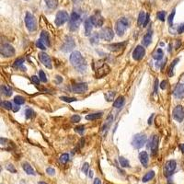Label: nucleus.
Wrapping results in <instances>:
<instances>
[{
	"label": "nucleus",
	"mask_w": 184,
	"mask_h": 184,
	"mask_svg": "<svg viewBox=\"0 0 184 184\" xmlns=\"http://www.w3.org/2000/svg\"><path fill=\"white\" fill-rule=\"evenodd\" d=\"M87 90V83H77L72 86V91L74 93L81 94V93H85Z\"/></svg>",
	"instance_id": "obj_15"
},
{
	"label": "nucleus",
	"mask_w": 184,
	"mask_h": 184,
	"mask_svg": "<svg viewBox=\"0 0 184 184\" xmlns=\"http://www.w3.org/2000/svg\"><path fill=\"white\" fill-rule=\"evenodd\" d=\"M56 79H57L58 82H62V81H63V79H62L61 77H56Z\"/></svg>",
	"instance_id": "obj_58"
},
{
	"label": "nucleus",
	"mask_w": 184,
	"mask_h": 184,
	"mask_svg": "<svg viewBox=\"0 0 184 184\" xmlns=\"http://www.w3.org/2000/svg\"><path fill=\"white\" fill-rule=\"evenodd\" d=\"M179 45H180V42L178 41V43H176V49H178L179 47Z\"/></svg>",
	"instance_id": "obj_60"
},
{
	"label": "nucleus",
	"mask_w": 184,
	"mask_h": 184,
	"mask_svg": "<svg viewBox=\"0 0 184 184\" xmlns=\"http://www.w3.org/2000/svg\"><path fill=\"white\" fill-rule=\"evenodd\" d=\"M113 36H114V33H113V30L110 29V28H104L100 33V37L101 39H103L104 41H110L113 39Z\"/></svg>",
	"instance_id": "obj_12"
},
{
	"label": "nucleus",
	"mask_w": 184,
	"mask_h": 184,
	"mask_svg": "<svg viewBox=\"0 0 184 184\" xmlns=\"http://www.w3.org/2000/svg\"><path fill=\"white\" fill-rule=\"evenodd\" d=\"M36 46L38 47V48H40L41 50H45L46 48H45V44L41 41V40H38L36 42Z\"/></svg>",
	"instance_id": "obj_45"
},
{
	"label": "nucleus",
	"mask_w": 184,
	"mask_h": 184,
	"mask_svg": "<svg viewBox=\"0 0 184 184\" xmlns=\"http://www.w3.org/2000/svg\"><path fill=\"white\" fill-rule=\"evenodd\" d=\"M157 18L160 21H165V17H166V12L165 11H159V12H157Z\"/></svg>",
	"instance_id": "obj_42"
},
{
	"label": "nucleus",
	"mask_w": 184,
	"mask_h": 184,
	"mask_svg": "<svg viewBox=\"0 0 184 184\" xmlns=\"http://www.w3.org/2000/svg\"><path fill=\"white\" fill-rule=\"evenodd\" d=\"M70 62L74 66L77 67V69L78 71L86 69V62H85V60H84V58L82 56V54L78 51H75V52H73L71 53Z\"/></svg>",
	"instance_id": "obj_1"
},
{
	"label": "nucleus",
	"mask_w": 184,
	"mask_h": 184,
	"mask_svg": "<svg viewBox=\"0 0 184 184\" xmlns=\"http://www.w3.org/2000/svg\"><path fill=\"white\" fill-rule=\"evenodd\" d=\"M30 79H31V82L34 83V84L37 85V86L40 84V78H38L36 76H32V77L30 78Z\"/></svg>",
	"instance_id": "obj_48"
},
{
	"label": "nucleus",
	"mask_w": 184,
	"mask_h": 184,
	"mask_svg": "<svg viewBox=\"0 0 184 184\" xmlns=\"http://www.w3.org/2000/svg\"><path fill=\"white\" fill-rule=\"evenodd\" d=\"M144 53H145L144 48L141 45H138L133 52V58L136 61H140L144 56Z\"/></svg>",
	"instance_id": "obj_17"
},
{
	"label": "nucleus",
	"mask_w": 184,
	"mask_h": 184,
	"mask_svg": "<svg viewBox=\"0 0 184 184\" xmlns=\"http://www.w3.org/2000/svg\"><path fill=\"white\" fill-rule=\"evenodd\" d=\"M46 172H47V174L50 175V176H53V175L55 174L54 169H52V168H48V169L46 170Z\"/></svg>",
	"instance_id": "obj_50"
},
{
	"label": "nucleus",
	"mask_w": 184,
	"mask_h": 184,
	"mask_svg": "<svg viewBox=\"0 0 184 184\" xmlns=\"http://www.w3.org/2000/svg\"><path fill=\"white\" fill-rule=\"evenodd\" d=\"M1 91H2V94L4 96H7V97H9L12 95V89L10 87L8 86H2L1 87Z\"/></svg>",
	"instance_id": "obj_26"
},
{
	"label": "nucleus",
	"mask_w": 184,
	"mask_h": 184,
	"mask_svg": "<svg viewBox=\"0 0 184 184\" xmlns=\"http://www.w3.org/2000/svg\"><path fill=\"white\" fill-rule=\"evenodd\" d=\"M1 106H2L4 109H12V108H13L12 104H11L9 101H8V100L2 101V102H1Z\"/></svg>",
	"instance_id": "obj_38"
},
{
	"label": "nucleus",
	"mask_w": 184,
	"mask_h": 184,
	"mask_svg": "<svg viewBox=\"0 0 184 184\" xmlns=\"http://www.w3.org/2000/svg\"><path fill=\"white\" fill-rule=\"evenodd\" d=\"M146 141H147V136L144 134H137L134 136L132 144L135 148L139 149L144 145Z\"/></svg>",
	"instance_id": "obj_4"
},
{
	"label": "nucleus",
	"mask_w": 184,
	"mask_h": 184,
	"mask_svg": "<svg viewBox=\"0 0 184 184\" xmlns=\"http://www.w3.org/2000/svg\"><path fill=\"white\" fill-rule=\"evenodd\" d=\"M90 18H91V21L93 23V25L96 27H101L104 23V17L101 16L100 11L96 12L93 16H91Z\"/></svg>",
	"instance_id": "obj_14"
},
{
	"label": "nucleus",
	"mask_w": 184,
	"mask_h": 184,
	"mask_svg": "<svg viewBox=\"0 0 184 184\" xmlns=\"http://www.w3.org/2000/svg\"><path fill=\"white\" fill-rule=\"evenodd\" d=\"M173 94L178 99H183L184 98V84H178L176 87L174 88Z\"/></svg>",
	"instance_id": "obj_18"
},
{
	"label": "nucleus",
	"mask_w": 184,
	"mask_h": 184,
	"mask_svg": "<svg viewBox=\"0 0 184 184\" xmlns=\"http://www.w3.org/2000/svg\"><path fill=\"white\" fill-rule=\"evenodd\" d=\"M40 40L46 45V46H50L51 43H50V35L47 31L45 30H43L42 33H41V38Z\"/></svg>",
	"instance_id": "obj_23"
},
{
	"label": "nucleus",
	"mask_w": 184,
	"mask_h": 184,
	"mask_svg": "<svg viewBox=\"0 0 184 184\" xmlns=\"http://www.w3.org/2000/svg\"><path fill=\"white\" fill-rule=\"evenodd\" d=\"M75 131L78 132V133L80 134V135H83V133H84V131H85V127H84L83 125H79V126H78V127L75 128Z\"/></svg>",
	"instance_id": "obj_46"
},
{
	"label": "nucleus",
	"mask_w": 184,
	"mask_h": 184,
	"mask_svg": "<svg viewBox=\"0 0 184 184\" xmlns=\"http://www.w3.org/2000/svg\"><path fill=\"white\" fill-rule=\"evenodd\" d=\"M59 160H60L61 163H63V164H66V163L68 162V160H69V155L66 154V153L61 155V157H59Z\"/></svg>",
	"instance_id": "obj_37"
},
{
	"label": "nucleus",
	"mask_w": 184,
	"mask_h": 184,
	"mask_svg": "<svg viewBox=\"0 0 184 184\" xmlns=\"http://www.w3.org/2000/svg\"><path fill=\"white\" fill-rule=\"evenodd\" d=\"M126 45V43L123 42V43H113V44H110L108 46V48L113 51V52H118L120 50H122L124 48V46Z\"/></svg>",
	"instance_id": "obj_22"
},
{
	"label": "nucleus",
	"mask_w": 184,
	"mask_h": 184,
	"mask_svg": "<svg viewBox=\"0 0 184 184\" xmlns=\"http://www.w3.org/2000/svg\"><path fill=\"white\" fill-rule=\"evenodd\" d=\"M139 160L142 163V165L144 167H147L148 165V161H149V156L145 151H143L139 154Z\"/></svg>",
	"instance_id": "obj_19"
},
{
	"label": "nucleus",
	"mask_w": 184,
	"mask_h": 184,
	"mask_svg": "<svg viewBox=\"0 0 184 184\" xmlns=\"http://www.w3.org/2000/svg\"><path fill=\"white\" fill-rule=\"evenodd\" d=\"M0 52H1V54L4 57H12L15 55L16 51L13 48V46H11L8 43H5L0 48Z\"/></svg>",
	"instance_id": "obj_7"
},
{
	"label": "nucleus",
	"mask_w": 184,
	"mask_h": 184,
	"mask_svg": "<svg viewBox=\"0 0 184 184\" xmlns=\"http://www.w3.org/2000/svg\"><path fill=\"white\" fill-rule=\"evenodd\" d=\"M93 23L91 21V18H87L86 21H85V34L87 36H89L91 34L92 31V28H93Z\"/></svg>",
	"instance_id": "obj_21"
},
{
	"label": "nucleus",
	"mask_w": 184,
	"mask_h": 184,
	"mask_svg": "<svg viewBox=\"0 0 184 184\" xmlns=\"http://www.w3.org/2000/svg\"><path fill=\"white\" fill-rule=\"evenodd\" d=\"M90 43H99V35L97 33H94L90 37Z\"/></svg>",
	"instance_id": "obj_41"
},
{
	"label": "nucleus",
	"mask_w": 184,
	"mask_h": 184,
	"mask_svg": "<svg viewBox=\"0 0 184 184\" xmlns=\"http://www.w3.org/2000/svg\"><path fill=\"white\" fill-rule=\"evenodd\" d=\"M154 177H155V171H154V170H150V171H148V172H147V173L143 177L142 181H143L144 183H145V182H147V181H149V180L153 179Z\"/></svg>",
	"instance_id": "obj_25"
},
{
	"label": "nucleus",
	"mask_w": 184,
	"mask_h": 184,
	"mask_svg": "<svg viewBox=\"0 0 184 184\" xmlns=\"http://www.w3.org/2000/svg\"><path fill=\"white\" fill-rule=\"evenodd\" d=\"M102 113H91V114H88L86 116V119L88 120V121H94L96 119H100L101 116H102Z\"/></svg>",
	"instance_id": "obj_28"
},
{
	"label": "nucleus",
	"mask_w": 184,
	"mask_h": 184,
	"mask_svg": "<svg viewBox=\"0 0 184 184\" xmlns=\"http://www.w3.org/2000/svg\"><path fill=\"white\" fill-rule=\"evenodd\" d=\"M24 58H18V59H17L16 61H15V63H14V65H13V66L14 67H16V68H21V69H24L25 71H26V68L23 66V63H24Z\"/></svg>",
	"instance_id": "obj_27"
},
{
	"label": "nucleus",
	"mask_w": 184,
	"mask_h": 184,
	"mask_svg": "<svg viewBox=\"0 0 184 184\" xmlns=\"http://www.w3.org/2000/svg\"><path fill=\"white\" fill-rule=\"evenodd\" d=\"M152 118H153V115H152V116L149 118V121H148V123H149V124H151V123H152Z\"/></svg>",
	"instance_id": "obj_61"
},
{
	"label": "nucleus",
	"mask_w": 184,
	"mask_h": 184,
	"mask_svg": "<svg viewBox=\"0 0 184 184\" xmlns=\"http://www.w3.org/2000/svg\"><path fill=\"white\" fill-rule=\"evenodd\" d=\"M38 184H47V183H46V182H44V181H40Z\"/></svg>",
	"instance_id": "obj_62"
},
{
	"label": "nucleus",
	"mask_w": 184,
	"mask_h": 184,
	"mask_svg": "<svg viewBox=\"0 0 184 184\" xmlns=\"http://www.w3.org/2000/svg\"><path fill=\"white\" fill-rule=\"evenodd\" d=\"M80 22H81L80 15L76 11H73V13L71 14V17H70V20H69V29H70V30L76 31L79 28Z\"/></svg>",
	"instance_id": "obj_2"
},
{
	"label": "nucleus",
	"mask_w": 184,
	"mask_h": 184,
	"mask_svg": "<svg viewBox=\"0 0 184 184\" xmlns=\"http://www.w3.org/2000/svg\"><path fill=\"white\" fill-rule=\"evenodd\" d=\"M18 109H20V107H18V105H17V104L15 106H13V108H12V110L14 113H17Z\"/></svg>",
	"instance_id": "obj_55"
},
{
	"label": "nucleus",
	"mask_w": 184,
	"mask_h": 184,
	"mask_svg": "<svg viewBox=\"0 0 184 184\" xmlns=\"http://www.w3.org/2000/svg\"><path fill=\"white\" fill-rule=\"evenodd\" d=\"M119 162H120V164H121V166L122 168H130V164H129V161L126 158H124L122 157H119Z\"/></svg>",
	"instance_id": "obj_33"
},
{
	"label": "nucleus",
	"mask_w": 184,
	"mask_h": 184,
	"mask_svg": "<svg viewBox=\"0 0 184 184\" xmlns=\"http://www.w3.org/2000/svg\"><path fill=\"white\" fill-rule=\"evenodd\" d=\"M92 177H93V171L90 170L89 171V178H92Z\"/></svg>",
	"instance_id": "obj_59"
},
{
	"label": "nucleus",
	"mask_w": 184,
	"mask_h": 184,
	"mask_svg": "<svg viewBox=\"0 0 184 184\" xmlns=\"http://www.w3.org/2000/svg\"><path fill=\"white\" fill-rule=\"evenodd\" d=\"M22 168H23L24 171H25L28 175H32V176H35V175H36V173H35L33 168L31 167V166H30L29 163L24 162V163L22 164Z\"/></svg>",
	"instance_id": "obj_24"
},
{
	"label": "nucleus",
	"mask_w": 184,
	"mask_h": 184,
	"mask_svg": "<svg viewBox=\"0 0 184 184\" xmlns=\"http://www.w3.org/2000/svg\"><path fill=\"white\" fill-rule=\"evenodd\" d=\"M25 115H26L27 119H31L35 116V113H34V110L31 109H27L26 112H25Z\"/></svg>",
	"instance_id": "obj_36"
},
{
	"label": "nucleus",
	"mask_w": 184,
	"mask_h": 184,
	"mask_svg": "<svg viewBox=\"0 0 184 184\" xmlns=\"http://www.w3.org/2000/svg\"><path fill=\"white\" fill-rule=\"evenodd\" d=\"M160 88H162V89H166V88H167V81L164 80V81H162V82L160 83Z\"/></svg>",
	"instance_id": "obj_53"
},
{
	"label": "nucleus",
	"mask_w": 184,
	"mask_h": 184,
	"mask_svg": "<svg viewBox=\"0 0 184 184\" xmlns=\"http://www.w3.org/2000/svg\"><path fill=\"white\" fill-rule=\"evenodd\" d=\"M76 43H75V41L72 38L71 36H66L65 37V43L64 44L62 45L61 47V50L65 52H70L73 50V48L75 47Z\"/></svg>",
	"instance_id": "obj_9"
},
{
	"label": "nucleus",
	"mask_w": 184,
	"mask_h": 184,
	"mask_svg": "<svg viewBox=\"0 0 184 184\" xmlns=\"http://www.w3.org/2000/svg\"><path fill=\"white\" fill-rule=\"evenodd\" d=\"M109 73V67L108 65L106 64H103L100 67H99L97 70H96V73H95V76L97 78H101L105 76H107L108 74Z\"/></svg>",
	"instance_id": "obj_16"
},
{
	"label": "nucleus",
	"mask_w": 184,
	"mask_h": 184,
	"mask_svg": "<svg viewBox=\"0 0 184 184\" xmlns=\"http://www.w3.org/2000/svg\"><path fill=\"white\" fill-rule=\"evenodd\" d=\"M69 20H70V17L68 16V13L65 10H61L57 13L56 17H55V24L57 26H62Z\"/></svg>",
	"instance_id": "obj_6"
},
{
	"label": "nucleus",
	"mask_w": 184,
	"mask_h": 184,
	"mask_svg": "<svg viewBox=\"0 0 184 184\" xmlns=\"http://www.w3.org/2000/svg\"><path fill=\"white\" fill-rule=\"evenodd\" d=\"M25 24L29 31H34L37 29V22L36 18L31 13H27L25 17Z\"/></svg>",
	"instance_id": "obj_5"
},
{
	"label": "nucleus",
	"mask_w": 184,
	"mask_h": 184,
	"mask_svg": "<svg viewBox=\"0 0 184 184\" xmlns=\"http://www.w3.org/2000/svg\"><path fill=\"white\" fill-rule=\"evenodd\" d=\"M175 9H173L172 10V12L170 14V16H169V18H168V21H169V24H170V27H172V25H173V20H174V16H175Z\"/></svg>",
	"instance_id": "obj_40"
},
{
	"label": "nucleus",
	"mask_w": 184,
	"mask_h": 184,
	"mask_svg": "<svg viewBox=\"0 0 184 184\" xmlns=\"http://www.w3.org/2000/svg\"><path fill=\"white\" fill-rule=\"evenodd\" d=\"M152 35H153L152 30H149L148 32H147V33L144 36L142 43H143V44H144V46H149V45H150V43H152Z\"/></svg>",
	"instance_id": "obj_20"
},
{
	"label": "nucleus",
	"mask_w": 184,
	"mask_h": 184,
	"mask_svg": "<svg viewBox=\"0 0 184 184\" xmlns=\"http://www.w3.org/2000/svg\"><path fill=\"white\" fill-rule=\"evenodd\" d=\"M177 167V163L175 160H170L166 163L165 168H164V173L166 177H170L173 174Z\"/></svg>",
	"instance_id": "obj_8"
},
{
	"label": "nucleus",
	"mask_w": 184,
	"mask_h": 184,
	"mask_svg": "<svg viewBox=\"0 0 184 184\" xmlns=\"http://www.w3.org/2000/svg\"><path fill=\"white\" fill-rule=\"evenodd\" d=\"M39 78H40V80H41V81H43V82H44V83L47 82V78H46L45 73H44L43 71H42V70L39 72Z\"/></svg>",
	"instance_id": "obj_43"
},
{
	"label": "nucleus",
	"mask_w": 184,
	"mask_h": 184,
	"mask_svg": "<svg viewBox=\"0 0 184 184\" xmlns=\"http://www.w3.org/2000/svg\"><path fill=\"white\" fill-rule=\"evenodd\" d=\"M163 55H164L163 51L161 49H157L156 51V52H154V54H153V58L155 60H160L163 58Z\"/></svg>",
	"instance_id": "obj_32"
},
{
	"label": "nucleus",
	"mask_w": 184,
	"mask_h": 184,
	"mask_svg": "<svg viewBox=\"0 0 184 184\" xmlns=\"http://www.w3.org/2000/svg\"><path fill=\"white\" fill-rule=\"evenodd\" d=\"M183 32H184V23L180 24V25L179 26V28H178V33L181 34V33H183Z\"/></svg>",
	"instance_id": "obj_51"
},
{
	"label": "nucleus",
	"mask_w": 184,
	"mask_h": 184,
	"mask_svg": "<svg viewBox=\"0 0 184 184\" xmlns=\"http://www.w3.org/2000/svg\"><path fill=\"white\" fill-rule=\"evenodd\" d=\"M157 147H158V137L157 135H153L151 139L148 141V144H147V148L151 149L152 156L157 154Z\"/></svg>",
	"instance_id": "obj_10"
},
{
	"label": "nucleus",
	"mask_w": 184,
	"mask_h": 184,
	"mask_svg": "<svg viewBox=\"0 0 184 184\" xmlns=\"http://www.w3.org/2000/svg\"><path fill=\"white\" fill-rule=\"evenodd\" d=\"M39 59L42 62L43 65H44L47 68L51 69L52 67V59L50 58L49 55L44 52H41L39 53Z\"/></svg>",
	"instance_id": "obj_13"
},
{
	"label": "nucleus",
	"mask_w": 184,
	"mask_h": 184,
	"mask_svg": "<svg viewBox=\"0 0 184 184\" xmlns=\"http://www.w3.org/2000/svg\"><path fill=\"white\" fill-rule=\"evenodd\" d=\"M157 85H158V80L156 79V81H155V87H154V92H155V93H157Z\"/></svg>",
	"instance_id": "obj_54"
},
{
	"label": "nucleus",
	"mask_w": 184,
	"mask_h": 184,
	"mask_svg": "<svg viewBox=\"0 0 184 184\" xmlns=\"http://www.w3.org/2000/svg\"><path fill=\"white\" fill-rule=\"evenodd\" d=\"M123 104H124V98H123L122 96H121V97H118V99L114 101V103H113V107L119 109V108L122 107Z\"/></svg>",
	"instance_id": "obj_29"
},
{
	"label": "nucleus",
	"mask_w": 184,
	"mask_h": 184,
	"mask_svg": "<svg viewBox=\"0 0 184 184\" xmlns=\"http://www.w3.org/2000/svg\"><path fill=\"white\" fill-rule=\"evenodd\" d=\"M6 169L8 171H9L10 173H17V170L15 168V166H13L12 164H8L6 166Z\"/></svg>",
	"instance_id": "obj_39"
},
{
	"label": "nucleus",
	"mask_w": 184,
	"mask_h": 184,
	"mask_svg": "<svg viewBox=\"0 0 184 184\" xmlns=\"http://www.w3.org/2000/svg\"><path fill=\"white\" fill-rule=\"evenodd\" d=\"M14 102L17 105H21L25 103V99L22 96H16L14 98Z\"/></svg>",
	"instance_id": "obj_34"
},
{
	"label": "nucleus",
	"mask_w": 184,
	"mask_h": 184,
	"mask_svg": "<svg viewBox=\"0 0 184 184\" xmlns=\"http://www.w3.org/2000/svg\"><path fill=\"white\" fill-rule=\"evenodd\" d=\"M46 2V5L49 8L51 9H53L57 7V4H58V1L57 0H44Z\"/></svg>",
	"instance_id": "obj_30"
},
{
	"label": "nucleus",
	"mask_w": 184,
	"mask_h": 184,
	"mask_svg": "<svg viewBox=\"0 0 184 184\" xmlns=\"http://www.w3.org/2000/svg\"><path fill=\"white\" fill-rule=\"evenodd\" d=\"M93 184H101V181H100V179H94V182H93Z\"/></svg>",
	"instance_id": "obj_56"
},
{
	"label": "nucleus",
	"mask_w": 184,
	"mask_h": 184,
	"mask_svg": "<svg viewBox=\"0 0 184 184\" xmlns=\"http://www.w3.org/2000/svg\"><path fill=\"white\" fill-rule=\"evenodd\" d=\"M173 118L179 122H181L184 119V109L182 106L180 105H178L174 108L173 109Z\"/></svg>",
	"instance_id": "obj_11"
},
{
	"label": "nucleus",
	"mask_w": 184,
	"mask_h": 184,
	"mask_svg": "<svg viewBox=\"0 0 184 184\" xmlns=\"http://www.w3.org/2000/svg\"><path fill=\"white\" fill-rule=\"evenodd\" d=\"M88 169H89V164L88 163H85L82 167V171L87 175L88 173Z\"/></svg>",
	"instance_id": "obj_47"
},
{
	"label": "nucleus",
	"mask_w": 184,
	"mask_h": 184,
	"mask_svg": "<svg viewBox=\"0 0 184 184\" xmlns=\"http://www.w3.org/2000/svg\"><path fill=\"white\" fill-rule=\"evenodd\" d=\"M60 100H62L63 101H65V102H73V101L77 100L76 98H70V97H60Z\"/></svg>",
	"instance_id": "obj_44"
},
{
	"label": "nucleus",
	"mask_w": 184,
	"mask_h": 184,
	"mask_svg": "<svg viewBox=\"0 0 184 184\" xmlns=\"http://www.w3.org/2000/svg\"><path fill=\"white\" fill-rule=\"evenodd\" d=\"M129 26V21L126 17H121L115 24V30L118 36H122Z\"/></svg>",
	"instance_id": "obj_3"
},
{
	"label": "nucleus",
	"mask_w": 184,
	"mask_h": 184,
	"mask_svg": "<svg viewBox=\"0 0 184 184\" xmlns=\"http://www.w3.org/2000/svg\"><path fill=\"white\" fill-rule=\"evenodd\" d=\"M178 62H179V59L177 58V59H175V60L170 64V67H169V76H170V77H172V76H173V69H174V66L177 65Z\"/></svg>",
	"instance_id": "obj_35"
},
{
	"label": "nucleus",
	"mask_w": 184,
	"mask_h": 184,
	"mask_svg": "<svg viewBox=\"0 0 184 184\" xmlns=\"http://www.w3.org/2000/svg\"><path fill=\"white\" fill-rule=\"evenodd\" d=\"M145 17H146V15L144 14V12L141 11V12L139 13L138 20H137V24H138V26H142V25H144V21H145Z\"/></svg>",
	"instance_id": "obj_31"
},
{
	"label": "nucleus",
	"mask_w": 184,
	"mask_h": 184,
	"mask_svg": "<svg viewBox=\"0 0 184 184\" xmlns=\"http://www.w3.org/2000/svg\"><path fill=\"white\" fill-rule=\"evenodd\" d=\"M80 120H81V118L79 115H74L71 117V121L73 122H80Z\"/></svg>",
	"instance_id": "obj_49"
},
{
	"label": "nucleus",
	"mask_w": 184,
	"mask_h": 184,
	"mask_svg": "<svg viewBox=\"0 0 184 184\" xmlns=\"http://www.w3.org/2000/svg\"><path fill=\"white\" fill-rule=\"evenodd\" d=\"M149 22V14H146V17H145V21H144V23L143 25V27H146L147 24Z\"/></svg>",
	"instance_id": "obj_52"
},
{
	"label": "nucleus",
	"mask_w": 184,
	"mask_h": 184,
	"mask_svg": "<svg viewBox=\"0 0 184 184\" xmlns=\"http://www.w3.org/2000/svg\"><path fill=\"white\" fill-rule=\"evenodd\" d=\"M179 148H180L181 152H182V153H184V144H180Z\"/></svg>",
	"instance_id": "obj_57"
}]
</instances>
